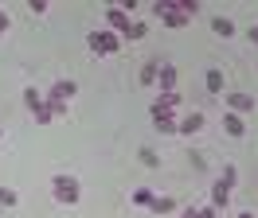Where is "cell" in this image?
<instances>
[{
    "instance_id": "d6986e66",
    "label": "cell",
    "mask_w": 258,
    "mask_h": 218,
    "mask_svg": "<svg viewBox=\"0 0 258 218\" xmlns=\"http://www.w3.org/2000/svg\"><path fill=\"white\" fill-rule=\"evenodd\" d=\"M153 199H157V195L145 191V187H141V191H133V202H137V206H153Z\"/></svg>"
},
{
    "instance_id": "6da1fadb",
    "label": "cell",
    "mask_w": 258,
    "mask_h": 218,
    "mask_svg": "<svg viewBox=\"0 0 258 218\" xmlns=\"http://www.w3.org/2000/svg\"><path fill=\"white\" fill-rule=\"evenodd\" d=\"M51 195H55V202H63V206H75L79 202V179L75 175H55L51 179Z\"/></svg>"
},
{
    "instance_id": "7a4b0ae2",
    "label": "cell",
    "mask_w": 258,
    "mask_h": 218,
    "mask_svg": "<svg viewBox=\"0 0 258 218\" xmlns=\"http://www.w3.org/2000/svg\"><path fill=\"white\" fill-rule=\"evenodd\" d=\"M153 12L161 16V24H164V28H172V31H180V28H188V24H192V16H184V12H180V4H176V0H161V4L153 8Z\"/></svg>"
},
{
    "instance_id": "d4e9b609",
    "label": "cell",
    "mask_w": 258,
    "mask_h": 218,
    "mask_svg": "<svg viewBox=\"0 0 258 218\" xmlns=\"http://www.w3.org/2000/svg\"><path fill=\"white\" fill-rule=\"evenodd\" d=\"M235 218H254V214H246V210H242V214H235Z\"/></svg>"
},
{
    "instance_id": "44dd1931",
    "label": "cell",
    "mask_w": 258,
    "mask_h": 218,
    "mask_svg": "<svg viewBox=\"0 0 258 218\" xmlns=\"http://www.w3.org/2000/svg\"><path fill=\"white\" fill-rule=\"evenodd\" d=\"M184 218H215V206H204V210H184Z\"/></svg>"
},
{
    "instance_id": "8fae6325",
    "label": "cell",
    "mask_w": 258,
    "mask_h": 218,
    "mask_svg": "<svg viewBox=\"0 0 258 218\" xmlns=\"http://www.w3.org/2000/svg\"><path fill=\"white\" fill-rule=\"evenodd\" d=\"M211 31H215L219 39H231V35H235V24H231L227 16H215V20H211Z\"/></svg>"
},
{
    "instance_id": "7c38bea8",
    "label": "cell",
    "mask_w": 258,
    "mask_h": 218,
    "mask_svg": "<svg viewBox=\"0 0 258 218\" xmlns=\"http://www.w3.org/2000/svg\"><path fill=\"white\" fill-rule=\"evenodd\" d=\"M153 125H157L161 133H176V129H180V121L172 117V113H153Z\"/></svg>"
},
{
    "instance_id": "9c48e42d",
    "label": "cell",
    "mask_w": 258,
    "mask_h": 218,
    "mask_svg": "<svg viewBox=\"0 0 258 218\" xmlns=\"http://www.w3.org/2000/svg\"><path fill=\"white\" fill-rule=\"evenodd\" d=\"M200 129H204V113H188V117L180 121V129H176V133H184V137H196Z\"/></svg>"
},
{
    "instance_id": "603a6c76",
    "label": "cell",
    "mask_w": 258,
    "mask_h": 218,
    "mask_svg": "<svg viewBox=\"0 0 258 218\" xmlns=\"http://www.w3.org/2000/svg\"><path fill=\"white\" fill-rule=\"evenodd\" d=\"M4 31H8V12L0 8V35H4Z\"/></svg>"
},
{
    "instance_id": "52a82bcc",
    "label": "cell",
    "mask_w": 258,
    "mask_h": 218,
    "mask_svg": "<svg viewBox=\"0 0 258 218\" xmlns=\"http://www.w3.org/2000/svg\"><path fill=\"white\" fill-rule=\"evenodd\" d=\"M254 93H231V113H254Z\"/></svg>"
},
{
    "instance_id": "5b68a950",
    "label": "cell",
    "mask_w": 258,
    "mask_h": 218,
    "mask_svg": "<svg viewBox=\"0 0 258 218\" xmlns=\"http://www.w3.org/2000/svg\"><path fill=\"white\" fill-rule=\"evenodd\" d=\"M106 24L113 28V35H129V28H133V24H129V16L121 12V8H106Z\"/></svg>"
},
{
    "instance_id": "ffe728a7",
    "label": "cell",
    "mask_w": 258,
    "mask_h": 218,
    "mask_svg": "<svg viewBox=\"0 0 258 218\" xmlns=\"http://www.w3.org/2000/svg\"><path fill=\"white\" fill-rule=\"evenodd\" d=\"M16 191H8V187H0V206H16Z\"/></svg>"
},
{
    "instance_id": "3957f363",
    "label": "cell",
    "mask_w": 258,
    "mask_h": 218,
    "mask_svg": "<svg viewBox=\"0 0 258 218\" xmlns=\"http://www.w3.org/2000/svg\"><path fill=\"white\" fill-rule=\"evenodd\" d=\"M75 93H79V86H75L71 78H59V82H55V86L47 90V101H51L55 109H59V113H67V101H71Z\"/></svg>"
},
{
    "instance_id": "e0dca14e",
    "label": "cell",
    "mask_w": 258,
    "mask_h": 218,
    "mask_svg": "<svg viewBox=\"0 0 258 218\" xmlns=\"http://www.w3.org/2000/svg\"><path fill=\"white\" fill-rule=\"evenodd\" d=\"M219 183H223V187H235V183H239V168H235V164H227L223 175H219Z\"/></svg>"
},
{
    "instance_id": "7402d4cb",
    "label": "cell",
    "mask_w": 258,
    "mask_h": 218,
    "mask_svg": "<svg viewBox=\"0 0 258 218\" xmlns=\"http://www.w3.org/2000/svg\"><path fill=\"white\" fill-rule=\"evenodd\" d=\"M145 31H149L145 24H133V28H129V39H145Z\"/></svg>"
},
{
    "instance_id": "277c9868",
    "label": "cell",
    "mask_w": 258,
    "mask_h": 218,
    "mask_svg": "<svg viewBox=\"0 0 258 218\" xmlns=\"http://www.w3.org/2000/svg\"><path fill=\"white\" fill-rule=\"evenodd\" d=\"M86 43H90V51H94V55H117L121 39H117L113 31H90V35H86Z\"/></svg>"
},
{
    "instance_id": "30bf717a",
    "label": "cell",
    "mask_w": 258,
    "mask_h": 218,
    "mask_svg": "<svg viewBox=\"0 0 258 218\" xmlns=\"http://www.w3.org/2000/svg\"><path fill=\"white\" fill-rule=\"evenodd\" d=\"M180 105V93H161L157 101H153V113H172Z\"/></svg>"
},
{
    "instance_id": "9a60e30c",
    "label": "cell",
    "mask_w": 258,
    "mask_h": 218,
    "mask_svg": "<svg viewBox=\"0 0 258 218\" xmlns=\"http://www.w3.org/2000/svg\"><path fill=\"white\" fill-rule=\"evenodd\" d=\"M204 82H208V93H223V74H219V70H208Z\"/></svg>"
},
{
    "instance_id": "2e32d148",
    "label": "cell",
    "mask_w": 258,
    "mask_h": 218,
    "mask_svg": "<svg viewBox=\"0 0 258 218\" xmlns=\"http://www.w3.org/2000/svg\"><path fill=\"white\" fill-rule=\"evenodd\" d=\"M149 210H153V214H172V210H176V202H172V199H153Z\"/></svg>"
},
{
    "instance_id": "8992f818",
    "label": "cell",
    "mask_w": 258,
    "mask_h": 218,
    "mask_svg": "<svg viewBox=\"0 0 258 218\" xmlns=\"http://www.w3.org/2000/svg\"><path fill=\"white\" fill-rule=\"evenodd\" d=\"M161 93H176V62H161Z\"/></svg>"
},
{
    "instance_id": "ba28073f",
    "label": "cell",
    "mask_w": 258,
    "mask_h": 218,
    "mask_svg": "<svg viewBox=\"0 0 258 218\" xmlns=\"http://www.w3.org/2000/svg\"><path fill=\"white\" fill-rule=\"evenodd\" d=\"M223 129H227V137H235V140H239L242 133H246V121H242L239 113H223Z\"/></svg>"
},
{
    "instance_id": "484cf974",
    "label": "cell",
    "mask_w": 258,
    "mask_h": 218,
    "mask_svg": "<svg viewBox=\"0 0 258 218\" xmlns=\"http://www.w3.org/2000/svg\"><path fill=\"white\" fill-rule=\"evenodd\" d=\"M0 137H4V129H0Z\"/></svg>"
},
{
    "instance_id": "ac0fdd59",
    "label": "cell",
    "mask_w": 258,
    "mask_h": 218,
    "mask_svg": "<svg viewBox=\"0 0 258 218\" xmlns=\"http://www.w3.org/2000/svg\"><path fill=\"white\" fill-rule=\"evenodd\" d=\"M137 156H141V164H145V168H157V164H161V156L153 152L149 144H145V148H141V152H137Z\"/></svg>"
},
{
    "instance_id": "cb8c5ba5",
    "label": "cell",
    "mask_w": 258,
    "mask_h": 218,
    "mask_svg": "<svg viewBox=\"0 0 258 218\" xmlns=\"http://www.w3.org/2000/svg\"><path fill=\"white\" fill-rule=\"evenodd\" d=\"M246 35H250V43H258V24H254L250 31H246Z\"/></svg>"
},
{
    "instance_id": "4fadbf2b",
    "label": "cell",
    "mask_w": 258,
    "mask_h": 218,
    "mask_svg": "<svg viewBox=\"0 0 258 218\" xmlns=\"http://www.w3.org/2000/svg\"><path fill=\"white\" fill-rule=\"evenodd\" d=\"M227 202H231V187L215 183V187H211V206H227Z\"/></svg>"
},
{
    "instance_id": "5bb4252c",
    "label": "cell",
    "mask_w": 258,
    "mask_h": 218,
    "mask_svg": "<svg viewBox=\"0 0 258 218\" xmlns=\"http://www.w3.org/2000/svg\"><path fill=\"white\" fill-rule=\"evenodd\" d=\"M157 74H161V62H157V59L141 66V82H145V86H153V82H157Z\"/></svg>"
}]
</instances>
